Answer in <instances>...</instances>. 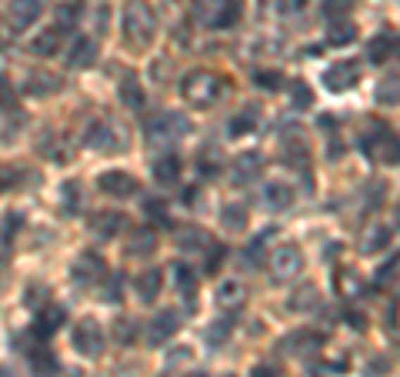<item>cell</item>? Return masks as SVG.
<instances>
[{
  "mask_svg": "<svg viewBox=\"0 0 400 377\" xmlns=\"http://www.w3.org/2000/svg\"><path fill=\"white\" fill-rule=\"evenodd\" d=\"M157 34V13L147 0H127L124 4V37L130 40V47H150V40Z\"/></svg>",
  "mask_w": 400,
  "mask_h": 377,
  "instance_id": "1",
  "label": "cell"
},
{
  "mask_svg": "<svg viewBox=\"0 0 400 377\" xmlns=\"http://www.w3.org/2000/svg\"><path fill=\"white\" fill-rule=\"evenodd\" d=\"M180 94L194 107H213L220 101V94H224V80L217 74H211V70H190L184 77V84H180Z\"/></svg>",
  "mask_w": 400,
  "mask_h": 377,
  "instance_id": "2",
  "label": "cell"
},
{
  "mask_svg": "<svg viewBox=\"0 0 400 377\" xmlns=\"http://www.w3.org/2000/svg\"><path fill=\"white\" fill-rule=\"evenodd\" d=\"M361 144L377 163H390V167H397L400 163V137L397 134H390L384 124L377 127V134H367Z\"/></svg>",
  "mask_w": 400,
  "mask_h": 377,
  "instance_id": "3",
  "label": "cell"
},
{
  "mask_svg": "<svg viewBox=\"0 0 400 377\" xmlns=\"http://www.w3.org/2000/svg\"><path fill=\"white\" fill-rule=\"evenodd\" d=\"M144 130H147L150 144H161V140H177V137H184V134H190V120L184 113L167 111V113H157Z\"/></svg>",
  "mask_w": 400,
  "mask_h": 377,
  "instance_id": "4",
  "label": "cell"
},
{
  "mask_svg": "<svg viewBox=\"0 0 400 377\" xmlns=\"http://www.w3.org/2000/svg\"><path fill=\"white\" fill-rule=\"evenodd\" d=\"M304 267V254H300L297 244H280L274 254H270V274L274 280H294Z\"/></svg>",
  "mask_w": 400,
  "mask_h": 377,
  "instance_id": "5",
  "label": "cell"
},
{
  "mask_svg": "<svg viewBox=\"0 0 400 377\" xmlns=\"http://www.w3.org/2000/svg\"><path fill=\"white\" fill-rule=\"evenodd\" d=\"M74 347H77V354H84V357H100V351H104V327H100L94 317L77 321Z\"/></svg>",
  "mask_w": 400,
  "mask_h": 377,
  "instance_id": "6",
  "label": "cell"
},
{
  "mask_svg": "<svg viewBox=\"0 0 400 377\" xmlns=\"http://www.w3.org/2000/svg\"><path fill=\"white\" fill-rule=\"evenodd\" d=\"M40 11H44L40 0H7L4 17H7V27H11L13 34H20V30H27V27L37 20Z\"/></svg>",
  "mask_w": 400,
  "mask_h": 377,
  "instance_id": "7",
  "label": "cell"
},
{
  "mask_svg": "<svg viewBox=\"0 0 400 377\" xmlns=\"http://www.w3.org/2000/svg\"><path fill=\"white\" fill-rule=\"evenodd\" d=\"M97 187L107 194V197H117V201H127L137 194V177H130L127 171H104L97 177Z\"/></svg>",
  "mask_w": 400,
  "mask_h": 377,
  "instance_id": "8",
  "label": "cell"
},
{
  "mask_svg": "<svg viewBox=\"0 0 400 377\" xmlns=\"http://www.w3.org/2000/svg\"><path fill=\"white\" fill-rule=\"evenodd\" d=\"M357 80H361V67L354 61H337L334 67L324 70V87L330 90V94H344V90H350Z\"/></svg>",
  "mask_w": 400,
  "mask_h": 377,
  "instance_id": "9",
  "label": "cell"
},
{
  "mask_svg": "<svg viewBox=\"0 0 400 377\" xmlns=\"http://www.w3.org/2000/svg\"><path fill=\"white\" fill-rule=\"evenodd\" d=\"M177 330H180L177 311H161L154 321H147V344L150 347H161V344H167V340L174 338Z\"/></svg>",
  "mask_w": 400,
  "mask_h": 377,
  "instance_id": "10",
  "label": "cell"
},
{
  "mask_svg": "<svg viewBox=\"0 0 400 377\" xmlns=\"http://www.w3.org/2000/svg\"><path fill=\"white\" fill-rule=\"evenodd\" d=\"M117 97H120V107H127V111H144L147 94H144L134 70H124V77L117 80Z\"/></svg>",
  "mask_w": 400,
  "mask_h": 377,
  "instance_id": "11",
  "label": "cell"
},
{
  "mask_svg": "<svg viewBox=\"0 0 400 377\" xmlns=\"http://www.w3.org/2000/svg\"><path fill=\"white\" fill-rule=\"evenodd\" d=\"M84 144L94 147V151H117V147H124V140H117V134H113V127L107 124V120H94V124H87Z\"/></svg>",
  "mask_w": 400,
  "mask_h": 377,
  "instance_id": "12",
  "label": "cell"
},
{
  "mask_svg": "<svg viewBox=\"0 0 400 377\" xmlns=\"http://www.w3.org/2000/svg\"><path fill=\"white\" fill-rule=\"evenodd\" d=\"M94 61H97V40L77 37L74 44H70V51H67V63L77 67V70H87V67H94Z\"/></svg>",
  "mask_w": 400,
  "mask_h": 377,
  "instance_id": "13",
  "label": "cell"
},
{
  "mask_svg": "<svg viewBox=\"0 0 400 377\" xmlns=\"http://www.w3.org/2000/svg\"><path fill=\"white\" fill-rule=\"evenodd\" d=\"M124 227H127V217L117 214V211H97L90 217V230L100 234V237H117Z\"/></svg>",
  "mask_w": 400,
  "mask_h": 377,
  "instance_id": "14",
  "label": "cell"
},
{
  "mask_svg": "<svg viewBox=\"0 0 400 377\" xmlns=\"http://www.w3.org/2000/svg\"><path fill=\"white\" fill-rule=\"evenodd\" d=\"M217 304L224 307L227 314H234V311H240L244 304H247V288L240 284V280H227V284H220V290H217Z\"/></svg>",
  "mask_w": 400,
  "mask_h": 377,
  "instance_id": "15",
  "label": "cell"
},
{
  "mask_svg": "<svg viewBox=\"0 0 400 377\" xmlns=\"http://www.w3.org/2000/svg\"><path fill=\"white\" fill-rule=\"evenodd\" d=\"M63 321H67V311H63V307H57V304H50L47 311H40V314H37L34 334H37V338H44V340L54 338V334L63 327Z\"/></svg>",
  "mask_w": 400,
  "mask_h": 377,
  "instance_id": "16",
  "label": "cell"
},
{
  "mask_svg": "<svg viewBox=\"0 0 400 377\" xmlns=\"http://www.w3.org/2000/svg\"><path fill=\"white\" fill-rule=\"evenodd\" d=\"M394 51H397V34L384 30V34H377V37L367 44V61L370 63H387L390 57H394Z\"/></svg>",
  "mask_w": 400,
  "mask_h": 377,
  "instance_id": "17",
  "label": "cell"
},
{
  "mask_svg": "<svg viewBox=\"0 0 400 377\" xmlns=\"http://www.w3.org/2000/svg\"><path fill=\"white\" fill-rule=\"evenodd\" d=\"M134 288H137L140 301L150 304L154 297H157V294H161V288H163V271H161V267H147L144 274H137V280H134Z\"/></svg>",
  "mask_w": 400,
  "mask_h": 377,
  "instance_id": "18",
  "label": "cell"
},
{
  "mask_svg": "<svg viewBox=\"0 0 400 377\" xmlns=\"http://www.w3.org/2000/svg\"><path fill=\"white\" fill-rule=\"evenodd\" d=\"M387 244H390V227L387 224H370L361 237V254H367V257H370V254H380Z\"/></svg>",
  "mask_w": 400,
  "mask_h": 377,
  "instance_id": "19",
  "label": "cell"
},
{
  "mask_svg": "<svg viewBox=\"0 0 400 377\" xmlns=\"http://www.w3.org/2000/svg\"><path fill=\"white\" fill-rule=\"evenodd\" d=\"M104 274H107V264H104V257H100V254H84V257L74 264V277L80 280V284H87V280H100Z\"/></svg>",
  "mask_w": 400,
  "mask_h": 377,
  "instance_id": "20",
  "label": "cell"
},
{
  "mask_svg": "<svg viewBox=\"0 0 400 377\" xmlns=\"http://www.w3.org/2000/svg\"><path fill=\"white\" fill-rule=\"evenodd\" d=\"M230 174H234L237 184H250L254 177L261 174V157L257 154H240L237 161H234V167H230Z\"/></svg>",
  "mask_w": 400,
  "mask_h": 377,
  "instance_id": "21",
  "label": "cell"
},
{
  "mask_svg": "<svg viewBox=\"0 0 400 377\" xmlns=\"http://www.w3.org/2000/svg\"><path fill=\"white\" fill-rule=\"evenodd\" d=\"M154 177H157V184H174L177 177H180V157L177 154H163L154 161Z\"/></svg>",
  "mask_w": 400,
  "mask_h": 377,
  "instance_id": "22",
  "label": "cell"
},
{
  "mask_svg": "<svg viewBox=\"0 0 400 377\" xmlns=\"http://www.w3.org/2000/svg\"><path fill=\"white\" fill-rule=\"evenodd\" d=\"M61 37H63L61 27L40 30V37L34 40V54H37V57H54V54H61Z\"/></svg>",
  "mask_w": 400,
  "mask_h": 377,
  "instance_id": "23",
  "label": "cell"
},
{
  "mask_svg": "<svg viewBox=\"0 0 400 377\" xmlns=\"http://www.w3.org/2000/svg\"><path fill=\"white\" fill-rule=\"evenodd\" d=\"M220 167H224V157H220V151H217V144H207L204 151H197V171L204 177L220 174Z\"/></svg>",
  "mask_w": 400,
  "mask_h": 377,
  "instance_id": "24",
  "label": "cell"
},
{
  "mask_svg": "<svg viewBox=\"0 0 400 377\" xmlns=\"http://www.w3.org/2000/svg\"><path fill=\"white\" fill-rule=\"evenodd\" d=\"M247 207H244V204H227L224 211H220V224L227 227V230H230V234H240V230H244V227H247Z\"/></svg>",
  "mask_w": 400,
  "mask_h": 377,
  "instance_id": "25",
  "label": "cell"
},
{
  "mask_svg": "<svg viewBox=\"0 0 400 377\" xmlns=\"http://www.w3.org/2000/svg\"><path fill=\"white\" fill-rule=\"evenodd\" d=\"M263 197H267V204H270L274 211H287L290 204H294V187H290V184H267V187H263Z\"/></svg>",
  "mask_w": 400,
  "mask_h": 377,
  "instance_id": "26",
  "label": "cell"
},
{
  "mask_svg": "<svg viewBox=\"0 0 400 377\" xmlns=\"http://www.w3.org/2000/svg\"><path fill=\"white\" fill-rule=\"evenodd\" d=\"M354 37H357V27L350 20H330V30H327V44L330 47H347Z\"/></svg>",
  "mask_w": 400,
  "mask_h": 377,
  "instance_id": "27",
  "label": "cell"
},
{
  "mask_svg": "<svg viewBox=\"0 0 400 377\" xmlns=\"http://www.w3.org/2000/svg\"><path fill=\"white\" fill-rule=\"evenodd\" d=\"M334 288H337L340 297H354V294H361V277L350 267H337L334 271Z\"/></svg>",
  "mask_w": 400,
  "mask_h": 377,
  "instance_id": "28",
  "label": "cell"
},
{
  "mask_svg": "<svg viewBox=\"0 0 400 377\" xmlns=\"http://www.w3.org/2000/svg\"><path fill=\"white\" fill-rule=\"evenodd\" d=\"M174 280L177 288H180V294L187 297V307H194V290H197V274L190 271L187 264H174Z\"/></svg>",
  "mask_w": 400,
  "mask_h": 377,
  "instance_id": "29",
  "label": "cell"
},
{
  "mask_svg": "<svg viewBox=\"0 0 400 377\" xmlns=\"http://www.w3.org/2000/svg\"><path fill=\"white\" fill-rule=\"evenodd\" d=\"M63 84L57 80V74H30V84L27 90L34 94V97H47V94H57Z\"/></svg>",
  "mask_w": 400,
  "mask_h": 377,
  "instance_id": "30",
  "label": "cell"
},
{
  "mask_svg": "<svg viewBox=\"0 0 400 377\" xmlns=\"http://www.w3.org/2000/svg\"><path fill=\"white\" fill-rule=\"evenodd\" d=\"M317 288L313 284H307V288H297L294 294H290V311H297V314H304V311H313L317 307Z\"/></svg>",
  "mask_w": 400,
  "mask_h": 377,
  "instance_id": "31",
  "label": "cell"
},
{
  "mask_svg": "<svg viewBox=\"0 0 400 377\" xmlns=\"http://www.w3.org/2000/svg\"><path fill=\"white\" fill-rule=\"evenodd\" d=\"M184 251H204V247H213L211 237L204 234V230H197V227H184L180 230V240H177Z\"/></svg>",
  "mask_w": 400,
  "mask_h": 377,
  "instance_id": "32",
  "label": "cell"
},
{
  "mask_svg": "<svg viewBox=\"0 0 400 377\" xmlns=\"http://www.w3.org/2000/svg\"><path fill=\"white\" fill-rule=\"evenodd\" d=\"M377 101L380 104H400V74H387L377 84Z\"/></svg>",
  "mask_w": 400,
  "mask_h": 377,
  "instance_id": "33",
  "label": "cell"
},
{
  "mask_svg": "<svg viewBox=\"0 0 400 377\" xmlns=\"http://www.w3.org/2000/svg\"><path fill=\"white\" fill-rule=\"evenodd\" d=\"M77 20H80V0H70V4L57 7V27L61 30H74Z\"/></svg>",
  "mask_w": 400,
  "mask_h": 377,
  "instance_id": "34",
  "label": "cell"
},
{
  "mask_svg": "<svg viewBox=\"0 0 400 377\" xmlns=\"http://www.w3.org/2000/svg\"><path fill=\"white\" fill-rule=\"evenodd\" d=\"M354 4L357 0H324V17L327 20H347L354 13Z\"/></svg>",
  "mask_w": 400,
  "mask_h": 377,
  "instance_id": "35",
  "label": "cell"
},
{
  "mask_svg": "<svg viewBox=\"0 0 400 377\" xmlns=\"http://www.w3.org/2000/svg\"><path fill=\"white\" fill-rule=\"evenodd\" d=\"M254 127H257V117H254V111L237 113V117L230 120V137H247V134H254Z\"/></svg>",
  "mask_w": 400,
  "mask_h": 377,
  "instance_id": "36",
  "label": "cell"
},
{
  "mask_svg": "<svg viewBox=\"0 0 400 377\" xmlns=\"http://www.w3.org/2000/svg\"><path fill=\"white\" fill-rule=\"evenodd\" d=\"M254 84L263 90H280L284 87V74H280V70H257V74H254Z\"/></svg>",
  "mask_w": 400,
  "mask_h": 377,
  "instance_id": "37",
  "label": "cell"
},
{
  "mask_svg": "<svg viewBox=\"0 0 400 377\" xmlns=\"http://www.w3.org/2000/svg\"><path fill=\"white\" fill-rule=\"evenodd\" d=\"M144 214H147L150 221H157V224H167V204L157 201V197H147V201H144Z\"/></svg>",
  "mask_w": 400,
  "mask_h": 377,
  "instance_id": "38",
  "label": "cell"
},
{
  "mask_svg": "<svg viewBox=\"0 0 400 377\" xmlns=\"http://www.w3.org/2000/svg\"><path fill=\"white\" fill-rule=\"evenodd\" d=\"M290 97H294V107H297V111H304L307 104H313V90L307 87L304 80H297V84L290 87Z\"/></svg>",
  "mask_w": 400,
  "mask_h": 377,
  "instance_id": "39",
  "label": "cell"
},
{
  "mask_svg": "<svg viewBox=\"0 0 400 377\" xmlns=\"http://www.w3.org/2000/svg\"><path fill=\"white\" fill-rule=\"evenodd\" d=\"M30 361H34V367H37L40 374H50V371L57 367V361H54V354L50 351H34L30 354Z\"/></svg>",
  "mask_w": 400,
  "mask_h": 377,
  "instance_id": "40",
  "label": "cell"
},
{
  "mask_svg": "<svg viewBox=\"0 0 400 377\" xmlns=\"http://www.w3.org/2000/svg\"><path fill=\"white\" fill-rule=\"evenodd\" d=\"M127 251L130 254H144V251H154V234H144V230H140V234H134V244H127Z\"/></svg>",
  "mask_w": 400,
  "mask_h": 377,
  "instance_id": "41",
  "label": "cell"
},
{
  "mask_svg": "<svg viewBox=\"0 0 400 377\" xmlns=\"http://www.w3.org/2000/svg\"><path fill=\"white\" fill-rule=\"evenodd\" d=\"M77 204H80V184L70 180V184H63V207H67V211H77Z\"/></svg>",
  "mask_w": 400,
  "mask_h": 377,
  "instance_id": "42",
  "label": "cell"
},
{
  "mask_svg": "<svg viewBox=\"0 0 400 377\" xmlns=\"http://www.w3.org/2000/svg\"><path fill=\"white\" fill-rule=\"evenodd\" d=\"M224 247H220V244H213L211 247V257H207V267H204V271H207V274H217V271H220V261H224Z\"/></svg>",
  "mask_w": 400,
  "mask_h": 377,
  "instance_id": "43",
  "label": "cell"
},
{
  "mask_svg": "<svg viewBox=\"0 0 400 377\" xmlns=\"http://www.w3.org/2000/svg\"><path fill=\"white\" fill-rule=\"evenodd\" d=\"M113 334H117V340H134V321L130 317H124V321H117V327H113Z\"/></svg>",
  "mask_w": 400,
  "mask_h": 377,
  "instance_id": "44",
  "label": "cell"
},
{
  "mask_svg": "<svg viewBox=\"0 0 400 377\" xmlns=\"http://www.w3.org/2000/svg\"><path fill=\"white\" fill-rule=\"evenodd\" d=\"M267 237H270V230H263L261 237H254V244L247 247V261H261V251H263V244H267Z\"/></svg>",
  "mask_w": 400,
  "mask_h": 377,
  "instance_id": "45",
  "label": "cell"
},
{
  "mask_svg": "<svg viewBox=\"0 0 400 377\" xmlns=\"http://www.w3.org/2000/svg\"><path fill=\"white\" fill-rule=\"evenodd\" d=\"M17 224H20V217L13 214V211H11L7 217H4V244H11V234L17 230Z\"/></svg>",
  "mask_w": 400,
  "mask_h": 377,
  "instance_id": "46",
  "label": "cell"
},
{
  "mask_svg": "<svg viewBox=\"0 0 400 377\" xmlns=\"http://www.w3.org/2000/svg\"><path fill=\"white\" fill-rule=\"evenodd\" d=\"M230 327H234V321H230V317H224L220 324L213 327V330H211V340H213V344H217V340L224 338V334H230Z\"/></svg>",
  "mask_w": 400,
  "mask_h": 377,
  "instance_id": "47",
  "label": "cell"
},
{
  "mask_svg": "<svg viewBox=\"0 0 400 377\" xmlns=\"http://www.w3.org/2000/svg\"><path fill=\"white\" fill-rule=\"evenodd\" d=\"M107 301H120V277H111V284H107V294H104Z\"/></svg>",
  "mask_w": 400,
  "mask_h": 377,
  "instance_id": "48",
  "label": "cell"
},
{
  "mask_svg": "<svg viewBox=\"0 0 400 377\" xmlns=\"http://www.w3.org/2000/svg\"><path fill=\"white\" fill-rule=\"evenodd\" d=\"M280 371H277L274 364H257L254 371H250V377H277Z\"/></svg>",
  "mask_w": 400,
  "mask_h": 377,
  "instance_id": "49",
  "label": "cell"
},
{
  "mask_svg": "<svg viewBox=\"0 0 400 377\" xmlns=\"http://www.w3.org/2000/svg\"><path fill=\"white\" fill-rule=\"evenodd\" d=\"M347 324L354 327V330H363V314H347Z\"/></svg>",
  "mask_w": 400,
  "mask_h": 377,
  "instance_id": "50",
  "label": "cell"
},
{
  "mask_svg": "<svg viewBox=\"0 0 400 377\" xmlns=\"http://www.w3.org/2000/svg\"><path fill=\"white\" fill-rule=\"evenodd\" d=\"M187 377H211V374H204V371H194V374H187Z\"/></svg>",
  "mask_w": 400,
  "mask_h": 377,
  "instance_id": "51",
  "label": "cell"
},
{
  "mask_svg": "<svg viewBox=\"0 0 400 377\" xmlns=\"http://www.w3.org/2000/svg\"><path fill=\"white\" fill-rule=\"evenodd\" d=\"M394 217H397V224H400V204H397V211H394Z\"/></svg>",
  "mask_w": 400,
  "mask_h": 377,
  "instance_id": "52",
  "label": "cell"
}]
</instances>
